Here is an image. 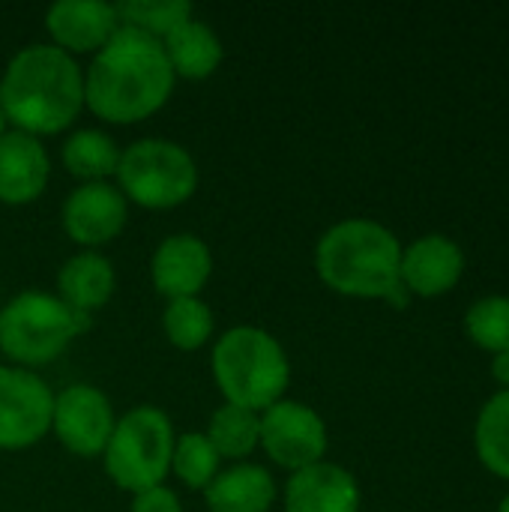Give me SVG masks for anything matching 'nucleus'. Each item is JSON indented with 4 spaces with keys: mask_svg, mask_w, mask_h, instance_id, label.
I'll use <instances>...</instances> for the list:
<instances>
[{
    "mask_svg": "<svg viewBox=\"0 0 509 512\" xmlns=\"http://www.w3.org/2000/svg\"><path fill=\"white\" fill-rule=\"evenodd\" d=\"M498 512H509V495L501 501V507H498Z\"/></svg>",
    "mask_w": 509,
    "mask_h": 512,
    "instance_id": "obj_30",
    "label": "nucleus"
},
{
    "mask_svg": "<svg viewBox=\"0 0 509 512\" xmlns=\"http://www.w3.org/2000/svg\"><path fill=\"white\" fill-rule=\"evenodd\" d=\"M204 435L216 447L219 459H243L258 447L261 417L255 411H249V408L225 402L222 408L213 411L210 426H207Z\"/></svg>",
    "mask_w": 509,
    "mask_h": 512,
    "instance_id": "obj_22",
    "label": "nucleus"
},
{
    "mask_svg": "<svg viewBox=\"0 0 509 512\" xmlns=\"http://www.w3.org/2000/svg\"><path fill=\"white\" fill-rule=\"evenodd\" d=\"M84 330V315L45 291H24L0 309V351L21 369L45 366Z\"/></svg>",
    "mask_w": 509,
    "mask_h": 512,
    "instance_id": "obj_6",
    "label": "nucleus"
},
{
    "mask_svg": "<svg viewBox=\"0 0 509 512\" xmlns=\"http://www.w3.org/2000/svg\"><path fill=\"white\" fill-rule=\"evenodd\" d=\"M120 24L138 27L156 39H165L183 18L192 15V3L186 0H123L114 3Z\"/></svg>",
    "mask_w": 509,
    "mask_h": 512,
    "instance_id": "obj_26",
    "label": "nucleus"
},
{
    "mask_svg": "<svg viewBox=\"0 0 509 512\" xmlns=\"http://www.w3.org/2000/svg\"><path fill=\"white\" fill-rule=\"evenodd\" d=\"M162 48L174 75L183 78H207L222 63V42L216 30L201 18H183L165 39Z\"/></svg>",
    "mask_w": 509,
    "mask_h": 512,
    "instance_id": "obj_19",
    "label": "nucleus"
},
{
    "mask_svg": "<svg viewBox=\"0 0 509 512\" xmlns=\"http://www.w3.org/2000/svg\"><path fill=\"white\" fill-rule=\"evenodd\" d=\"M402 246L390 228L372 219H345L327 228L315 246V270L327 288L345 297L387 300L399 282Z\"/></svg>",
    "mask_w": 509,
    "mask_h": 512,
    "instance_id": "obj_3",
    "label": "nucleus"
},
{
    "mask_svg": "<svg viewBox=\"0 0 509 512\" xmlns=\"http://www.w3.org/2000/svg\"><path fill=\"white\" fill-rule=\"evenodd\" d=\"M495 360H492V378L498 381V384H504V390H509V351L504 354H492Z\"/></svg>",
    "mask_w": 509,
    "mask_h": 512,
    "instance_id": "obj_28",
    "label": "nucleus"
},
{
    "mask_svg": "<svg viewBox=\"0 0 509 512\" xmlns=\"http://www.w3.org/2000/svg\"><path fill=\"white\" fill-rule=\"evenodd\" d=\"M126 195L105 180L81 183L63 201V228L81 246H102L126 225Z\"/></svg>",
    "mask_w": 509,
    "mask_h": 512,
    "instance_id": "obj_11",
    "label": "nucleus"
},
{
    "mask_svg": "<svg viewBox=\"0 0 509 512\" xmlns=\"http://www.w3.org/2000/svg\"><path fill=\"white\" fill-rule=\"evenodd\" d=\"M213 273L210 246L195 234H171L165 237L150 261V276L159 294L168 300L198 297Z\"/></svg>",
    "mask_w": 509,
    "mask_h": 512,
    "instance_id": "obj_13",
    "label": "nucleus"
},
{
    "mask_svg": "<svg viewBox=\"0 0 509 512\" xmlns=\"http://www.w3.org/2000/svg\"><path fill=\"white\" fill-rule=\"evenodd\" d=\"M84 105V72L57 45H27L12 54L0 78V108L15 129L51 135L66 129Z\"/></svg>",
    "mask_w": 509,
    "mask_h": 512,
    "instance_id": "obj_2",
    "label": "nucleus"
},
{
    "mask_svg": "<svg viewBox=\"0 0 509 512\" xmlns=\"http://www.w3.org/2000/svg\"><path fill=\"white\" fill-rule=\"evenodd\" d=\"M132 512H183L180 498L168 486H153L147 492H138L132 501Z\"/></svg>",
    "mask_w": 509,
    "mask_h": 512,
    "instance_id": "obj_27",
    "label": "nucleus"
},
{
    "mask_svg": "<svg viewBox=\"0 0 509 512\" xmlns=\"http://www.w3.org/2000/svg\"><path fill=\"white\" fill-rule=\"evenodd\" d=\"M258 417H261L258 444L267 450V456L276 465L288 471H303L315 462H324L327 426L315 408L294 399H279Z\"/></svg>",
    "mask_w": 509,
    "mask_h": 512,
    "instance_id": "obj_8",
    "label": "nucleus"
},
{
    "mask_svg": "<svg viewBox=\"0 0 509 512\" xmlns=\"http://www.w3.org/2000/svg\"><path fill=\"white\" fill-rule=\"evenodd\" d=\"M204 498L210 512H267L276 501V483L267 468L243 462L219 471Z\"/></svg>",
    "mask_w": 509,
    "mask_h": 512,
    "instance_id": "obj_17",
    "label": "nucleus"
},
{
    "mask_svg": "<svg viewBox=\"0 0 509 512\" xmlns=\"http://www.w3.org/2000/svg\"><path fill=\"white\" fill-rule=\"evenodd\" d=\"M171 417L156 405H138L126 411L105 444V471L126 492H147L162 486L171 471L174 453Z\"/></svg>",
    "mask_w": 509,
    "mask_h": 512,
    "instance_id": "obj_5",
    "label": "nucleus"
},
{
    "mask_svg": "<svg viewBox=\"0 0 509 512\" xmlns=\"http://www.w3.org/2000/svg\"><path fill=\"white\" fill-rule=\"evenodd\" d=\"M45 27L63 51H99L120 27L114 3L105 0H57L45 12Z\"/></svg>",
    "mask_w": 509,
    "mask_h": 512,
    "instance_id": "obj_14",
    "label": "nucleus"
},
{
    "mask_svg": "<svg viewBox=\"0 0 509 512\" xmlns=\"http://www.w3.org/2000/svg\"><path fill=\"white\" fill-rule=\"evenodd\" d=\"M6 132V114H3V108H0V135Z\"/></svg>",
    "mask_w": 509,
    "mask_h": 512,
    "instance_id": "obj_29",
    "label": "nucleus"
},
{
    "mask_svg": "<svg viewBox=\"0 0 509 512\" xmlns=\"http://www.w3.org/2000/svg\"><path fill=\"white\" fill-rule=\"evenodd\" d=\"M54 393L30 369L0 366V450H24L51 432Z\"/></svg>",
    "mask_w": 509,
    "mask_h": 512,
    "instance_id": "obj_9",
    "label": "nucleus"
},
{
    "mask_svg": "<svg viewBox=\"0 0 509 512\" xmlns=\"http://www.w3.org/2000/svg\"><path fill=\"white\" fill-rule=\"evenodd\" d=\"M51 177V159L36 135L6 129L0 135V201L24 204L45 192Z\"/></svg>",
    "mask_w": 509,
    "mask_h": 512,
    "instance_id": "obj_16",
    "label": "nucleus"
},
{
    "mask_svg": "<svg viewBox=\"0 0 509 512\" xmlns=\"http://www.w3.org/2000/svg\"><path fill=\"white\" fill-rule=\"evenodd\" d=\"M171 471L189 489H207L219 474V453L204 432H186L174 441Z\"/></svg>",
    "mask_w": 509,
    "mask_h": 512,
    "instance_id": "obj_24",
    "label": "nucleus"
},
{
    "mask_svg": "<svg viewBox=\"0 0 509 512\" xmlns=\"http://www.w3.org/2000/svg\"><path fill=\"white\" fill-rule=\"evenodd\" d=\"M57 288H60V300L87 315L90 309H99L108 303L111 291H114V267L105 255L87 249L78 252L72 258H66V264L57 273Z\"/></svg>",
    "mask_w": 509,
    "mask_h": 512,
    "instance_id": "obj_18",
    "label": "nucleus"
},
{
    "mask_svg": "<svg viewBox=\"0 0 509 512\" xmlns=\"http://www.w3.org/2000/svg\"><path fill=\"white\" fill-rule=\"evenodd\" d=\"M162 324H165V336L183 351L201 348L213 336V312L201 297L168 300Z\"/></svg>",
    "mask_w": 509,
    "mask_h": 512,
    "instance_id": "obj_23",
    "label": "nucleus"
},
{
    "mask_svg": "<svg viewBox=\"0 0 509 512\" xmlns=\"http://www.w3.org/2000/svg\"><path fill=\"white\" fill-rule=\"evenodd\" d=\"M465 273V252L444 234H426L402 249L399 282L417 297H441L459 285Z\"/></svg>",
    "mask_w": 509,
    "mask_h": 512,
    "instance_id": "obj_12",
    "label": "nucleus"
},
{
    "mask_svg": "<svg viewBox=\"0 0 509 512\" xmlns=\"http://www.w3.org/2000/svg\"><path fill=\"white\" fill-rule=\"evenodd\" d=\"M120 153L123 150L117 147V141L102 129H75L63 141V165L84 183H96L114 174L120 165Z\"/></svg>",
    "mask_w": 509,
    "mask_h": 512,
    "instance_id": "obj_20",
    "label": "nucleus"
},
{
    "mask_svg": "<svg viewBox=\"0 0 509 512\" xmlns=\"http://www.w3.org/2000/svg\"><path fill=\"white\" fill-rule=\"evenodd\" d=\"M213 378L231 405L258 414L288 390L291 363L273 333L240 324L219 336L213 348Z\"/></svg>",
    "mask_w": 509,
    "mask_h": 512,
    "instance_id": "obj_4",
    "label": "nucleus"
},
{
    "mask_svg": "<svg viewBox=\"0 0 509 512\" xmlns=\"http://www.w3.org/2000/svg\"><path fill=\"white\" fill-rule=\"evenodd\" d=\"M174 90L162 39L120 24L84 72V102L111 123H135L159 111Z\"/></svg>",
    "mask_w": 509,
    "mask_h": 512,
    "instance_id": "obj_1",
    "label": "nucleus"
},
{
    "mask_svg": "<svg viewBox=\"0 0 509 512\" xmlns=\"http://www.w3.org/2000/svg\"><path fill=\"white\" fill-rule=\"evenodd\" d=\"M474 447L480 462L501 480H509V390L495 393L474 426Z\"/></svg>",
    "mask_w": 509,
    "mask_h": 512,
    "instance_id": "obj_21",
    "label": "nucleus"
},
{
    "mask_svg": "<svg viewBox=\"0 0 509 512\" xmlns=\"http://www.w3.org/2000/svg\"><path fill=\"white\" fill-rule=\"evenodd\" d=\"M120 192L141 207H174L198 186V165L192 153L168 138H141L120 153Z\"/></svg>",
    "mask_w": 509,
    "mask_h": 512,
    "instance_id": "obj_7",
    "label": "nucleus"
},
{
    "mask_svg": "<svg viewBox=\"0 0 509 512\" xmlns=\"http://www.w3.org/2000/svg\"><path fill=\"white\" fill-rule=\"evenodd\" d=\"M285 512H360V486L342 465L315 462L291 474Z\"/></svg>",
    "mask_w": 509,
    "mask_h": 512,
    "instance_id": "obj_15",
    "label": "nucleus"
},
{
    "mask_svg": "<svg viewBox=\"0 0 509 512\" xmlns=\"http://www.w3.org/2000/svg\"><path fill=\"white\" fill-rule=\"evenodd\" d=\"M468 339L489 351L504 354L509 351V297H483L465 315Z\"/></svg>",
    "mask_w": 509,
    "mask_h": 512,
    "instance_id": "obj_25",
    "label": "nucleus"
},
{
    "mask_svg": "<svg viewBox=\"0 0 509 512\" xmlns=\"http://www.w3.org/2000/svg\"><path fill=\"white\" fill-rule=\"evenodd\" d=\"M114 408L108 396L90 384H69L54 396L51 429L60 444L84 459L105 453V444L114 432Z\"/></svg>",
    "mask_w": 509,
    "mask_h": 512,
    "instance_id": "obj_10",
    "label": "nucleus"
}]
</instances>
